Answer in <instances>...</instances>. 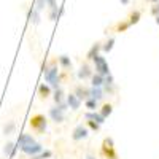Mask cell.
I'll list each match as a JSON object with an SVG mask.
<instances>
[{"instance_id":"obj_1","label":"cell","mask_w":159,"mask_h":159,"mask_svg":"<svg viewBox=\"0 0 159 159\" xmlns=\"http://www.w3.org/2000/svg\"><path fill=\"white\" fill-rule=\"evenodd\" d=\"M29 127L37 134H45L48 129V119L43 113H35L29 118Z\"/></svg>"},{"instance_id":"obj_2","label":"cell","mask_w":159,"mask_h":159,"mask_svg":"<svg viewBox=\"0 0 159 159\" xmlns=\"http://www.w3.org/2000/svg\"><path fill=\"white\" fill-rule=\"evenodd\" d=\"M100 153H102V156H103L105 159H119L118 151H116V147H115L113 137H105V139L102 140Z\"/></svg>"},{"instance_id":"obj_3","label":"cell","mask_w":159,"mask_h":159,"mask_svg":"<svg viewBox=\"0 0 159 159\" xmlns=\"http://www.w3.org/2000/svg\"><path fill=\"white\" fill-rule=\"evenodd\" d=\"M92 67H94V72H96V73L103 75V76H107V75L111 73L107 57H103L102 54H99L97 57H94V61H92Z\"/></svg>"},{"instance_id":"obj_4","label":"cell","mask_w":159,"mask_h":159,"mask_svg":"<svg viewBox=\"0 0 159 159\" xmlns=\"http://www.w3.org/2000/svg\"><path fill=\"white\" fill-rule=\"evenodd\" d=\"M94 75V67L91 65V62H88L86 59L80 64V67L76 70V78L80 81H89L91 76Z\"/></svg>"},{"instance_id":"obj_5","label":"cell","mask_w":159,"mask_h":159,"mask_svg":"<svg viewBox=\"0 0 159 159\" xmlns=\"http://www.w3.org/2000/svg\"><path fill=\"white\" fill-rule=\"evenodd\" d=\"M67 111H64L59 105H52V107H49V110H48V116H49V119L54 124H62L64 121H65V118H67V115H65Z\"/></svg>"},{"instance_id":"obj_6","label":"cell","mask_w":159,"mask_h":159,"mask_svg":"<svg viewBox=\"0 0 159 159\" xmlns=\"http://www.w3.org/2000/svg\"><path fill=\"white\" fill-rule=\"evenodd\" d=\"M89 129L86 127V124H78V126H75V129L72 130V135H70V139L73 140V142H81V140H86L88 137H89Z\"/></svg>"},{"instance_id":"obj_7","label":"cell","mask_w":159,"mask_h":159,"mask_svg":"<svg viewBox=\"0 0 159 159\" xmlns=\"http://www.w3.org/2000/svg\"><path fill=\"white\" fill-rule=\"evenodd\" d=\"M24 154H27L29 157L30 156H35V154H38V153H42L43 150H45V147H43V143H40V142H34V143H30V145H25V147H22V148H19Z\"/></svg>"},{"instance_id":"obj_8","label":"cell","mask_w":159,"mask_h":159,"mask_svg":"<svg viewBox=\"0 0 159 159\" xmlns=\"http://www.w3.org/2000/svg\"><path fill=\"white\" fill-rule=\"evenodd\" d=\"M89 88H91V86H89ZM89 88L80 83V84H75V86H73V91H72V92H73V94H75L80 100H83V102H84L86 99H89V97H91Z\"/></svg>"},{"instance_id":"obj_9","label":"cell","mask_w":159,"mask_h":159,"mask_svg":"<svg viewBox=\"0 0 159 159\" xmlns=\"http://www.w3.org/2000/svg\"><path fill=\"white\" fill-rule=\"evenodd\" d=\"M100 52H102V42L92 43L91 48H89L88 52H86V61H88V62H92V61H94V57H97Z\"/></svg>"},{"instance_id":"obj_10","label":"cell","mask_w":159,"mask_h":159,"mask_svg":"<svg viewBox=\"0 0 159 159\" xmlns=\"http://www.w3.org/2000/svg\"><path fill=\"white\" fill-rule=\"evenodd\" d=\"M27 21L34 25H38L40 22H42V11H38L34 5L27 10Z\"/></svg>"},{"instance_id":"obj_11","label":"cell","mask_w":159,"mask_h":159,"mask_svg":"<svg viewBox=\"0 0 159 159\" xmlns=\"http://www.w3.org/2000/svg\"><path fill=\"white\" fill-rule=\"evenodd\" d=\"M52 89L46 81L45 83H42L38 86V89H37V92H38V97H40V100H46V99H49V97H52Z\"/></svg>"},{"instance_id":"obj_12","label":"cell","mask_w":159,"mask_h":159,"mask_svg":"<svg viewBox=\"0 0 159 159\" xmlns=\"http://www.w3.org/2000/svg\"><path fill=\"white\" fill-rule=\"evenodd\" d=\"M65 100H67L69 108H70L72 111H78L80 108H81V105H83V100H80V99L73 94V92H69L67 97H65Z\"/></svg>"},{"instance_id":"obj_13","label":"cell","mask_w":159,"mask_h":159,"mask_svg":"<svg viewBox=\"0 0 159 159\" xmlns=\"http://www.w3.org/2000/svg\"><path fill=\"white\" fill-rule=\"evenodd\" d=\"M57 64H59V67L65 72H70L73 69V62H72L69 54H59L57 56Z\"/></svg>"},{"instance_id":"obj_14","label":"cell","mask_w":159,"mask_h":159,"mask_svg":"<svg viewBox=\"0 0 159 159\" xmlns=\"http://www.w3.org/2000/svg\"><path fill=\"white\" fill-rule=\"evenodd\" d=\"M130 27H132V25L129 24L127 19H119L116 24H113V27H111V29H113L115 34H126Z\"/></svg>"},{"instance_id":"obj_15","label":"cell","mask_w":159,"mask_h":159,"mask_svg":"<svg viewBox=\"0 0 159 159\" xmlns=\"http://www.w3.org/2000/svg\"><path fill=\"white\" fill-rule=\"evenodd\" d=\"M34 142H37L35 140V137L32 135V134H27V132H21L19 134V139H18V147L19 148H22V147H25V145H30V143H34Z\"/></svg>"},{"instance_id":"obj_16","label":"cell","mask_w":159,"mask_h":159,"mask_svg":"<svg viewBox=\"0 0 159 159\" xmlns=\"http://www.w3.org/2000/svg\"><path fill=\"white\" fill-rule=\"evenodd\" d=\"M18 148H19L18 143H15V142H7V143L3 145V154H5L7 157H15Z\"/></svg>"},{"instance_id":"obj_17","label":"cell","mask_w":159,"mask_h":159,"mask_svg":"<svg viewBox=\"0 0 159 159\" xmlns=\"http://www.w3.org/2000/svg\"><path fill=\"white\" fill-rule=\"evenodd\" d=\"M65 97H67V94H65V91H64L62 86L52 91V100H54V103H62V102H65Z\"/></svg>"},{"instance_id":"obj_18","label":"cell","mask_w":159,"mask_h":159,"mask_svg":"<svg viewBox=\"0 0 159 159\" xmlns=\"http://www.w3.org/2000/svg\"><path fill=\"white\" fill-rule=\"evenodd\" d=\"M84 119H94V121H97L99 124H103L105 121H107V118H103L99 113V110H96V111H86L84 113Z\"/></svg>"},{"instance_id":"obj_19","label":"cell","mask_w":159,"mask_h":159,"mask_svg":"<svg viewBox=\"0 0 159 159\" xmlns=\"http://www.w3.org/2000/svg\"><path fill=\"white\" fill-rule=\"evenodd\" d=\"M140 19H142V11H140L139 8L132 10V11L129 13V16H127V21H129V24H130V25L139 24V22H140Z\"/></svg>"},{"instance_id":"obj_20","label":"cell","mask_w":159,"mask_h":159,"mask_svg":"<svg viewBox=\"0 0 159 159\" xmlns=\"http://www.w3.org/2000/svg\"><path fill=\"white\" fill-rule=\"evenodd\" d=\"M99 113H100L103 118H108V116L113 113V103H111V102H103V103H100Z\"/></svg>"},{"instance_id":"obj_21","label":"cell","mask_w":159,"mask_h":159,"mask_svg":"<svg viewBox=\"0 0 159 159\" xmlns=\"http://www.w3.org/2000/svg\"><path fill=\"white\" fill-rule=\"evenodd\" d=\"M16 134V123L13 121V119H10V121H7L3 124V135L10 137V135H15Z\"/></svg>"},{"instance_id":"obj_22","label":"cell","mask_w":159,"mask_h":159,"mask_svg":"<svg viewBox=\"0 0 159 159\" xmlns=\"http://www.w3.org/2000/svg\"><path fill=\"white\" fill-rule=\"evenodd\" d=\"M89 92H91V97L99 100V102L103 100V97L107 96V94H105V91H103V88H94V86H91L89 88Z\"/></svg>"},{"instance_id":"obj_23","label":"cell","mask_w":159,"mask_h":159,"mask_svg":"<svg viewBox=\"0 0 159 159\" xmlns=\"http://www.w3.org/2000/svg\"><path fill=\"white\" fill-rule=\"evenodd\" d=\"M89 83H91V86H94V88H103L105 76H103V75H99V73L94 72V75H92L91 80H89Z\"/></svg>"},{"instance_id":"obj_24","label":"cell","mask_w":159,"mask_h":159,"mask_svg":"<svg viewBox=\"0 0 159 159\" xmlns=\"http://www.w3.org/2000/svg\"><path fill=\"white\" fill-rule=\"evenodd\" d=\"M99 107H100V102L96 100V99L89 97V99L84 100V108H86L88 111H96V110H99Z\"/></svg>"},{"instance_id":"obj_25","label":"cell","mask_w":159,"mask_h":159,"mask_svg":"<svg viewBox=\"0 0 159 159\" xmlns=\"http://www.w3.org/2000/svg\"><path fill=\"white\" fill-rule=\"evenodd\" d=\"M115 43H116V38L113 35H110L107 40H105V42H102V52H110L113 49Z\"/></svg>"},{"instance_id":"obj_26","label":"cell","mask_w":159,"mask_h":159,"mask_svg":"<svg viewBox=\"0 0 159 159\" xmlns=\"http://www.w3.org/2000/svg\"><path fill=\"white\" fill-rule=\"evenodd\" d=\"M54 156V151L52 150H43L42 153H38L35 156H30V159H51Z\"/></svg>"},{"instance_id":"obj_27","label":"cell","mask_w":159,"mask_h":159,"mask_svg":"<svg viewBox=\"0 0 159 159\" xmlns=\"http://www.w3.org/2000/svg\"><path fill=\"white\" fill-rule=\"evenodd\" d=\"M84 124H86V127H88L89 130H92V132H99L100 127H102V124H99L97 121H94V119H86Z\"/></svg>"},{"instance_id":"obj_28","label":"cell","mask_w":159,"mask_h":159,"mask_svg":"<svg viewBox=\"0 0 159 159\" xmlns=\"http://www.w3.org/2000/svg\"><path fill=\"white\" fill-rule=\"evenodd\" d=\"M34 7L38 10V11H43L45 8H48L46 7V2L45 0H34Z\"/></svg>"},{"instance_id":"obj_29","label":"cell","mask_w":159,"mask_h":159,"mask_svg":"<svg viewBox=\"0 0 159 159\" xmlns=\"http://www.w3.org/2000/svg\"><path fill=\"white\" fill-rule=\"evenodd\" d=\"M150 13H151V16H159V2L157 3H154V5H151V8H150Z\"/></svg>"},{"instance_id":"obj_30","label":"cell","mask_w":159,"mask_h":159,"mask_svg":"<svg viewBox=\"0 0 159 159\" xmlns=\"http://www.w3.org/2000/svg\"><path fill=\"white\" fill-rule=\"evenodd\" d=\"M45 2H46V7H48V8L57 7V0H45Z\"/></svg>"},{"instance_id":"obj_31","label":"cell","mask_w":159,"mask_h":159,"mask_svg":"<svg viewBox=\"0 0 159 159\" xmlns=\"http://www.w3.org/2000/svg\"><path fill=\"white\" fill-rule=\"evenodd\" d=\"M84 159H97V156H96L94 153H88V154L84 156Z\"/></svg>"},{"instance_id":"obj_32","label":"cell","mask_w":159,"mask_h":159,"mask_svg":"<svg viewBox=\"0 0 159 159\" xmlns=\"http://www.w3.org/2000/svg\"><path fill=\"white\" fill-rule=\"evenodd\" d=\"M121 2V5H124V7H127L129 3H130V0H119Z\"/></svg>"},{"instance_id":"obj_33","label":"cell","mask_w":159,"mask_h":159,"mask_svg":"<svg viewBox=\"0 0 159 159\" xmlns=\"http://www.w3.org/2000/svg\"><path fill=\"white\" fill-rule=\"evenodd\" d=\"M145 2L150 3V5H154V3H157V2H159V0H145Z\"/></svg>"},{"instance_id":"obj_34","label":"cell","mask_w":159,"mask_h":159,"mask_svg":"<svg viewBox=\"0 0 159 159\" xmlns=\"http://www.w3.org/2000/svg\"><path fill=\"white\" fill-rule=\"evenodd\" d=\"M154 22H156V24L159 25V16H156V18H154Z\"/></svg>"}]
</instances>
